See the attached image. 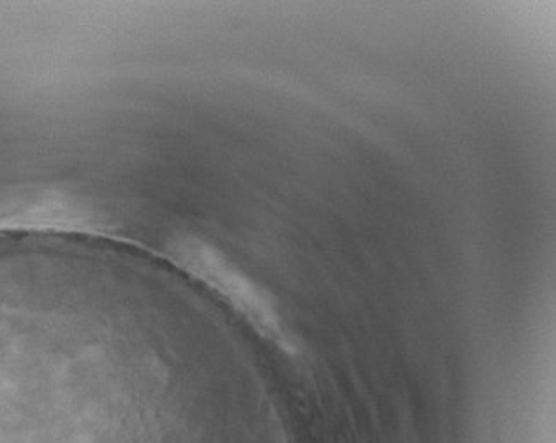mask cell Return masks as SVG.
Returning <instances> with one entry per match:
<instances>
[{
    "instance_id": "6da1fadb",
    "label": "cell",
    "mask_w": 556,
    "mask_h": 443,
    "mask_svg": "<svg viewBox=\"0 0 556 443\" xmlns=\"http://www.w3.org/2000/svg\"><path fill=\"white\" fill-rule=\"evenodd\" d=\"M177 261L181 268L220 295L231 308L237 309L255 331L286 351L291 349L288 332L283 329L274 301L251 278H247L228 263V258L215 252L212 246L189 241L178 246Z\"/></svg>"
}]
</instances>
